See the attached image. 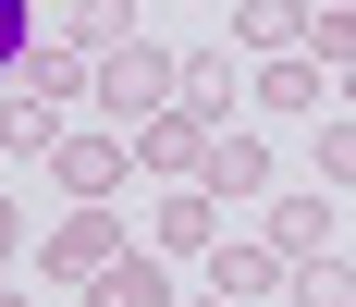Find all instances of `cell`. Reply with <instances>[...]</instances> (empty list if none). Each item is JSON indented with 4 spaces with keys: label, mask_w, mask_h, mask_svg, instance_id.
<instances>
[{
    "label": "cell",
    "mask_w": 356,
    "mask_h": 307,
    "mask_svg": "<svg viewBox=\"0 0 356 307\" xmlns=\"http://www.w3.org/2000/svg\"><path fill=\"white\" fill-rule=\"evenodd\" d=\"M49 37H37V0H0V74H25Z\"/></svg>",
    "instance_id": "17"
},
{
    "label": "cell",
    "mask_w": 356,
    "mask_h": 307,
    "mask_svg": "<svg viewBox=\"0 0 356 307\" xmlns=\"http://www.w3.org/2000/svg\"><path fill=\"white\" fill-rule=\"evenodd\" d=\"M0 307H25V295H13V283H0Z\"/></svg>",
    "instance_id": "24"
},
{
    "label": "cell",
    "mask_w": 356,
    "mask_h": 307,
    "mask_svg": "<svg viewBox=\"0 0 356 307\" xmlns=\"http://www.w3.org/2000/svg\"><path fill=\"white\" fill-rule=\"evenodd\" d=\"M62 136H74V123H62L49 99H25V86L0 99V160H37V172H49V160H62Z\"/></svg>",
    "instance_id": "11"
},
{
    "label": "cell",
    "mask_w": 356,
    "mask_h": 307,
    "mask_svg": "<svg viewBox=\"0 0 356 307\" xmlns=\"http://www.w3.org/2000/svg\"><path fill=\"white\" fill-rule=\"evenodd\" d=\"M13 86H25V99H49V111H74V99H86V86H99V62H86V49H62V37H49V49H37V62L13 74Z\"/></svg>",
    "instance_id": "15"
},
{
    "label": "cell",
    "mask_w": 356,
    "mask_h": 307,
    "mask_svg": "<svg viewBox=\"0 0 356 307\" xmlns=\"http://www.w3.org/2000/svg\"><path fill=\"white\" fill-rule=\"evenodd\" d=\"M197 160H209V123H197V111H160V123H136V172H172V184H197Z\"/></svg>",
    "instance_id": "9"
},
{
    "label": "cell",
    "mask_w": 356,
    "mask_h": 307,
    "mask_svg": "<svg viewBox=\"0 0 356 307\" xmlns=\"http://www.w3.org/2000/svg\"><path fill=\"white\" fill-rule=\"evenodd\" d=\"M344 123H356V62H344Z\"/></svg>",
    "instance_id": "21"
},
{
    "label": "cell",
    "mask_w": 356,
    "mask_h": 307,
    "mask_svg": "<svg viewBox=\"0 0 356 307\" xmlns=\"http://www.w3.org/2000/svg\"><path fill=\"white\" fill-rule=\"evenodd\" d=\"M209 295H221V307H270V295H295V271H283L258 234H221V246H209Z\"/></svg>",
    "instance_id": "6"
},
{
    "label": "cell",
    "mask_w": 356,
    "mask_h": 307,
    "mask_svg": "<svg viewBox=\"0 0 356 307\" xmlns=\"http://www.w3.org/2000/svg\"><path fill=\"white\" fill-rule=\"evenodd\" d=\"M172 307H221V295H172Z\"/></svg>",
    "instance_id": "22"
},
{
    "label": "cell",
    "mask_w": 356,
    "mask_h": 307,
    "mask_svg": "<svg viewBox=\"0 0 356 307\" xmlns=\"http://www.w3.org/2000/svg\"><path fill=\"white\" fill-rule=\"evenodd\" d=\"M270 184H283V172H270V136H258V123H221L209 136V160H197V197H270Z\"/></svg>",
    "instance_id": "4"
},
{
    "label": "cell",
    "mask_w": 356,
    "mask_h": 307,
    "mask_svg": "<svg viewBox=\"0 0 356 307\" xmlns=\"http://www.w3.org/2000/svg\"><path fill=\"white\" fill-rule=\"evenodd\" d=\"M344 184H356V123L320 111V197H344Z\"/></svg>",
    "instance_id": "16"
},
{
    "label": "cell",
    "mask_w": 356,
    "mask_h": 307,
    "mask_svg": "<svg viewBox=\"0 0 356 307\" xmlns=\"http://www.w3.org/2000/svg\"><path fill=\"white\" fill-rule=\"evenodd\" d=\"M307 62H332V74L356 62V0H344V13H307Z\"/></svg>",
    "instance_id": "18"
},
{
    "label": "cell",
    "mask_w": 356,
    "mask_h": 307,
    "mask_svg": "<svg viewBox=\"0 0 356 307\" xmlns=\"http://www.w3.org/2000/svg\"><path fill=\"white\" fill-rule=\"evenodd\" d=\"M234 49H246V62L307 49V0H234Z\"/></svg>",
    "instance_id": "10"
},
{
    "label": "cell",
    "mask_w": 356,
    "mask_h": 307,
    "mask_svg": "<svg viewBox=\"0 0 356 307\" xmlns=\"http://www.w3.org/2000/svg\"><path fill=\"white\" fill-rule=\"evenodd\" d=\"M258 246H270L283 271H320V258H332V197H320V184L270 197V234H258Z\"/></svg>",
    "instance_id": "7"
},
{
    "label": "cell",
    "mask_w": 356,
    "mask_h": 307,
    "mask_svg": "<svg viewBox=\"0 0 356 307\" xmlns=\"http://www.w3.org/2000/svg\"><path fill=\"white\" fill-rule=\"evenodd\" d=\"M13 258H25V209L0 197V283H13Z\"/></svg>",
    "instance_id": "20"
},
{
    "label": "cell",
    "mask_w": 356,
    "mask_h": 307,
    "mask_svg": "<svg viewBox=\"0 0 356 307\" xmlns=\"http://www.w3.org/2000/svg\"><path fill=\"white\" fill-rule=\"evenodd\" d=\"M123 172H136V136H111V123H86V136H62L49 184H62L74 209H111V197H123Z\"/></svg>",
    "instance_id": "3"
},
{
    "label": "cell",
    "mask_w": 356,
    "mask_h": 307,
    "mask_svg": "<svg viewBox=\"0 0 356 307\" xmlns=\"http://www.w3.org/2000/svg\"><path fill=\"white\" fill-rule=\"evenodd\" d=\"M123 37H147V25H136V0H62V49H86V62H111Z\"/></svg>",
    "instance_id": "14"
},
{
    "label": "cell",
    "mask_w": 356,
    "mask_h": 307,
    "mask_svg": "<svg viewBox=\"0 0 356 307\" xmlns=\"http://www.w3.org/2000/svg\"><path fill=\"white\" fill-rule=\"evenodd\" d=\"M86 99H99V123H111V136H136V123H160V111L184 99V49H160V37H123V49L99 62V86H86Z\"/></svg>",
    "instance_id": "1"
},
{
    "label": "cell",
    "mask_w": 356,
    "mask_h": 307,
    "mask_svg": "<svg viewBox=\"0 0 356 307\" xmlns=\"http://www.w3.org/2000/svg\"><path fill=\"white\" fill-rule=\"evenodd\" d=\"M295 307H356V283H344V258H320V271H295Z\"/></svg>",
    "instance_id": "19"
},
{
    "label": "cell",
    "mask_w": 356,
    "mask_h": 307,
    "mask_svg": "<svg viewBox=\"0 0 356 307\" xmlns=\"http://www.w3.org/2000/svg\"><path fill=\"white\" fill-rule=\"evenodd\" d=\"M147 246H160V258H197V271H209V246H221V197L172 184V197L147 209Z\"/></svg>",
    "instance_id": "8"
},
{
    "label": "cell",
    "mask_w": 356,
    "mask_h": 307,
    "mask_svg": "<svg viewBox=\"0 0 356 307\" xmlns=\"http://www.w3.org/2000/svg\"><path fill=\"white\" fill-rule=\"evenodd\" d=\"M246 99L270 111V123H320V111H332V62H307V49H283V62H246Z\"/></svg>",
    "instance_id": "5"
},
{
    "label": "cell",
    "mask_w": 356,
    "mask_h": 307,
    "mask_svg": "<svg viewBox=\"0 0 356 307\" xmlns=\"http://www.w3.org/2000/svg\"><path fill=\"white\" fill-rule=\"evenodd\" d=\"M307 13H344V0H307Z\"/></svg>",
    "instance_id": "23"
},
{
    "label": "cell",
    "mask_w": 356,
    "mask_h": 307,
    "mask_svg": "<svg viewBox=\"0 0 356 307\" xmlns=\"http://www.w3.org/2000/svg\"><path fill=\"white\" fill-rule=\"evenodd\" d=\"M86 307H172V271H160V246H123V258L86 283Z\"/></svg>",
    "instance_id": "12"
},
{
    "label": "cell",
    "mask_w": 356,
    "mask_h": 307,
    "mask_svg": "<svg viewBox=\"0 0 356 307\" xmlns=\"http://www.w3.org/2000/svg\"><path fill=\"white\" fill-rule=\"evenodd\" d=\"M172 111H197L209 136L234 123V37H221V49H184V99H172Z\"/></svg>",
    "instance_id": "13"
},
{
    "label": "cell",
    "mask_w": 356,
    "mask_h": 307,
    "mask_svg": "<svg viewBox=\"0 0 356 307\" xmlns=\"http://www.w3.org/2000/svg\"><path fill=\"white\" fill-rule=\"evenodd\" d=\"M123 246H136V234H123V209H62V221L37 234V271H49V283H99Z\"/></svg>",
    "instance_id": "2"
}]
</instances>
